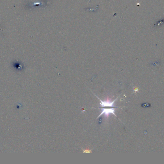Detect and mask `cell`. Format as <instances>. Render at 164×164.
I'll return each mask as SVG.
<instances>
[{
	"mask_svg": "<svg viewBox=\"0 0 164 164\" xmlns=\"http://www.w3.org/2000/svg\"><path fill=\"white\" fill-rule=\"evenodd\" d=\"M98 99H99V100L100 101V104L101 107H114V102L117 99L113 101H111L109 99H107L106 101H103L99 99V98L98 97V96L96 95Z\"/></svg>",
	"mask_w": 164,
	"mask_h": 164,
	"instance_id": "cell-2",
	"label": "cell"
},
{
	"mask_svg": "<svg viewBox=\"0 0 164 164\" xmlns=\"http://www.w3.org/2000/svg\"><path fill=\"white\" fill-rule=\"evenodd\" d=\"M102 112L99 115V116H98V118H99L101 116L104 114L106 118H108V116L110 114H113L115 116L116 115L115 114V109L114 108H102L101 109Z\"/></svg>",
	"mask_w": 164,
	"mask_h": 164,
	"instance_id": "cell-1",
	"label": "cell"
},
{
	"mask_svg": "<svg viewBox=\"0 0 164 164\" xmlns=\"http://www.w3.org/2000/svg\"><path fill=\"white\" fill-rule=\"evenodd\" d=\"M101 122H102V118H100L99 121V124H100Z\"/></svg>",
	"mask_w": 164,
	"mask_h": 164,
	"instance_id": "cell-3",
	"label": "cell"
}]
</instances>
